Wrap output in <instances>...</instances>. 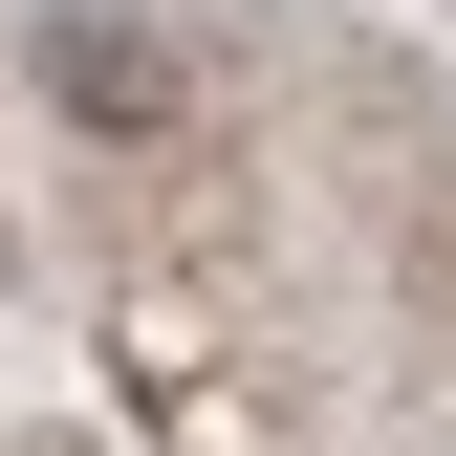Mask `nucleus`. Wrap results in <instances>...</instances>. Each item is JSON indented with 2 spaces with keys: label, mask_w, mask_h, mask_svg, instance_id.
Segmentation results:
<instances>
[{
  "label": "nucleus",
  "mask_w": 456,
  "mask_h": 456,
  "mask_svg": "<svg viewBox=\"0 0 456 456\" xmlns=\"http://www.w3.org/2000/svg\"><path fill=\"white\" fill-rule=\"evenodd\" d=\"M44 87H66L87 131H152V109H175V66H152L131 22H66V44H44Z\"/></svg>",
  "instance_id": "1"
}]
</instances>
